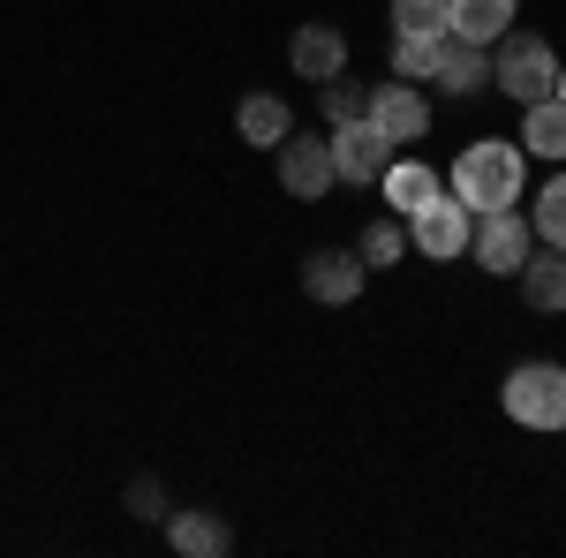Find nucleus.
<instances>
[{
	"mask_svg": "<svg viewBox=\"0 0 566 558\" xmlns=\"http://www.w3.org/2000/svg\"><path fill=\"white\" fill-rule=\"evenodd\" d=\"M522 181H528V151L522 144H499V136H483V144H469V151L453 159V197H461L469 212L522 204Z\"/></svg>",
	"mask_w": 566,
	"mask_h": 558,
	"instance_id": "1",
	"label": "nucleus"
},
{
	"mask_svg": "<svg viewBox=\"0 0 566 558\" xmlns=\"http://www.w3.org/2000/svg\"><path fill=\"white\" fill-rule=\"evenodd\" d=\"M552 76H559V53H552V39H536V31H506V39H499L491 84L506 91V98L536 106V98H552Z\"/></svg>",
	"mask_w": 566,
	"mask_h": 558,
	"instance_id": "2",
	"label": "nucleus"
},
{
	"mask_svg": "<svg viewBox=\"0 0 566 558\" xmlns=\"http://www.w3.org/2000/svg\"><path fill=\"white\" fill-rule=\"evenodd\" d=\"M499 400L522 430H566V362H522Z\"/></svg>",
	"mask_w": 566,
	"mask_h": 558,
	"instance_id": "3",
	"label": "nucleus"
},
{
	"mask_svg": "<svg viewBox=\"0 0 566 558\" xmlns=\"http://www.w3.org/2000/svg\"><path fill=\"white\" fill-rule=\"evenodd\" d=\"M528 250H536V227H528L514 204H499V212H476V227H469V257H476L483 272H522Z\"/></svg>",
	"mask_w": 566,
	"mask_h": 558,
	"instance_id": "4",
	"label": "nucleus"
},
{
	"mask_svg": "<svg viewBox=\"0 0 566 558\" xmlns=\"http://www.w3.org/2000/svg\"><path fill=\"white\" fill-rule=\"evenodd\" d=\"M469 227H476V212H469L461 197H446V189H438L423 212H408V242H416L423 257L453 264V257H469Z\"/></svg>",
	"mask_w": 566,
	"mask_h": 558,
	"instance_id": "5",
	"label": "nucleus"
},
{
	"mask_svg": "<svg viewBox=\"0 0 566 558\" xmlns=\"http://www.w3.org/2000/svg\"><path fill=\"white\" fill-rule=\"evenodd\" d=\"M363 122L386 136L392 151H400V144H423V129H431V106H423V91H416V84H386V91H370Z\"/></svg>",
	"mask_w": 566,
	"mask_h": 558,
	"instance_id": "6",
	"label": "nucleus"
},
{
	"mask_svg": "<svg viewBox=\"0 0 566 558\" xmlns=\"http://www.w3.org/2000/svg\"><path fill=\"white\" fill-rule=\"evenodd\" d=\"M325 144H333V173L355 181V189H378V173L392 167V144L370 129V122H348V129H333Z\"/></svg>",
	"mask_w": 566,
	"mask_h": 558,
	"instance_id": "7",
	"label": "nucleus"
},
{
	"mask_svg": "<svg viewBox=\"0 0 566 558\" xmlns=\"http://www.w3.org/2000/svg\"><path fill=\"white\" fill-rule=\"evenodd\" d=\"M333 181H340V173H333V144H325V136H287V144H280V189H287V197H325V189H333Z\"/></svg>",
	"mask_w": 566,
	"mask_h": 558,
	"instance_id": "8",
	"label": "nucleus"
},
{
	"mask_svg": "<svg viewBox=\"0 0 566 558\" xmlns=\"http://www.w3.org/2000/svg\"><path fill=\"white\" fill-rule=\"evenodd\" d=\"M287 61H295V76H303V84H333V76L348 69V39H340L333 23H303L295 45H287Z\"/></svg>",
	"mask_w": 566,
	"mask_h": 558,
	"instance_id": "9",
	"label": "nucleus"
},
{
	"mask_svg": "<svg viewBox=\"0 0 566 558\" xmlns=\"http://www.w3.org/2000/svg\"><path fill=\"white\" fill-rule=\"evenodd\" d=\"M303 287L317 302H333V309H340V302L363 295V257H348V250H317V257L303 264Z\"/></svg>",
	"mask_w": 566,
	"mask_h": 558,
	"instance_id": "10",
	"label": "nucleus"
},
{
	"mask_svg": "<svg viewBox=\"0 0 566 558\" xmlns=\"http://www.w3.org/2000/svg\"><path fill=\"white\" fill-rule=\"evenodd\" d=\"M522 0H446V31L453 39H476V45H499L506 23H514Z\"/></svg>",
	"mask_w": 566,
	"mask_h": 558,
	"instance_id": "11",
	"label": "nucleus"
},
{
	"mask_svg": "<svg viewBox=\"0 0 566 558\" xmlns=\"http://www.w3.org/2000/svg\"><path fill=\"white\" fill-rule=\"evenodd\" d=\"M234 129H242V144H258V151H280V144L295 136V114H287L272 91H258V98L234 106Z\"/></svg>",
	"mask_w": 566,
	"mask_h": 558,
	"instance_id": "12",
	"label": "nucleus"
},
{
	"mask_svg": "<svg viewBox=\"0 0 566 558\" xmlns=\"http://www.w3.org/2000/svg\"><path fill=\"white\" fill-rule=\"evenodd\" d=\"M522 280V295H528V309H566V250H528V264L514 272Z\"/></svg>",
	"mask_w": 566,
	"mask_h": 558,
	"instance_id": "13",
	"label": "nucleus"
},
{
	"mask_svg": "<svg viewBox=\"0 0 566 558\" xmlns=\"http://www.w3.org/2000/svg\"><path fill=\"white\" fill-rule=\"evenodd\" d=\"M378 189H386V204H392V212L408 219V212H423V204L438 197V173L423 167V159H392V167L378 173Z\"/></svg>",
	"mask_w": 566,
	"mask_h": 558,
	"instance_id": "14",
	"label": "nucleus"
},
{
	"mask_svg": "<svg viewBox=\"0 0 566 558\" xmlns=\"http://www.w3.org/2000/svg\"><path fill=\"white\" fill-rule=\"evenodd\" d=\"M431 84H446L453 98H469V91L483 84V45H476V39H453V31H446V39H438V69H431Z\"/></svg>",
	"mask_w": 566,
	"mask_h": 558,
	"instance_id": "15",
	"label": "nucleus"
},
{
	"mask_svg": "<svg viewBox=\"0 0 566 558\" xmlns=\"http://www.w3.org/2000/svg\"><path fill=\"white\" fill-rule=\"evenodd\" d=\"M167 544H175V551H189V558H219V551H234V536H227V520L197 514V506H181V514L167 520Z\"/></svg>",
	"mask_w": 566,
	"mask_h": 558,
	"instance_id": "16",
	"label": "nucleus"
},
{
	"mask_svg": "<svg viewBox=\"0 0 566 558\" xmlns=\"http://www.w3.org/2000/svg\"><path fill=\"white\" fill-rule=\"evenodd\" d=\"M522 151H536V159H566V106L559 98H536V106H528Z\"/></svg>",
	"mask_w": 566,
	"mask_h": 558,
	"instance_id": "17",
	"label": "nucleus"
},
{
	"mask_svg": "<svg viewBox=\"0 0 566 558\" xmlns=\"http://www.w3.org/2000/svg\"><path fill=\"white\" fill-rule=\"evenodd\" d=\"M400 250H408V219L392 212V219H370L363 227V250L355 257H363V272H386V264H400Z\"/></svg>",
	"mask_w": 566,
	"mask_h": 558,
	"instance_id": "18",
	"label": "nucleus"
},
{
	"mask_svg": "<svg viewBox=\"0 0 566 558\" xmlns=\"http://www.w3.org/2000/svg\"><path fill=\"white\" fill-rule=\"evenodd\" d=\"M431 69H438V39L392 31V76H400V84H431Z\"/></svg>",
	"mask_w": 566,
	"mask_h": 558,
	"instance_id": "19",
	"label": "nucleus"
},
{
	"mask_svg": "<svg viewBox=\"0 0 566 558\" xmlns=\"http://www.w3.org/2000/svg\"><path fill=\"white\" fill-rule=\"evenodd\" d=\"M528 227H536V242H552V250H566V173H559V181H544V197H536V212H528Z\"/></svg>",
	"mask_w": 566,
	"mask_h": 558,
	"instance_id": "20",
	"label": "nucleus"
},
{
	"mask_svg": "<svg viewBox=\"0 0 566 558\" xmlns=\"http://www.w3.org/2000/svg\"><path fill=\"white\" fill-rule=\"evenodd\" d=\"M392 31H416V39H446V0H392Z\"/></svg>",
	"mask_w": 566,
	"mask_h": 558,
	"instance_id": "21",
	"label": "nucleus"
},
{
	"mask_svg": "<svg viewBox=\"0 0 566 558\" xmlns=\"http://www.w3.org/2000/svg\"><path fill=\"white\" fill-rule=\"evenodd\" d=\"M363 106H370V98H363V91L348 84V69H340V76L325 84V114H333V129H348V122H363Z\"/></svg>",
	"mask_w": 566,
	"mask_h": 558,
	"instance_id": "22",
	"label": "nucleus"
},
{
	"mask_svg": "<svg viewBox=\"0 0 566 558\" xmlns=\"http://www.w3.org/2000/svg\"><path fill=\"white\" fill-rule=\"evenodd\" d=\"M552 98H559V106H566V61H559V76H552Z\"/></svg>",
	"mask_w": 566,
	"mask_h": 558,
	"instance_id": "23",
	"label": "nucleus"
}]
</instances>
